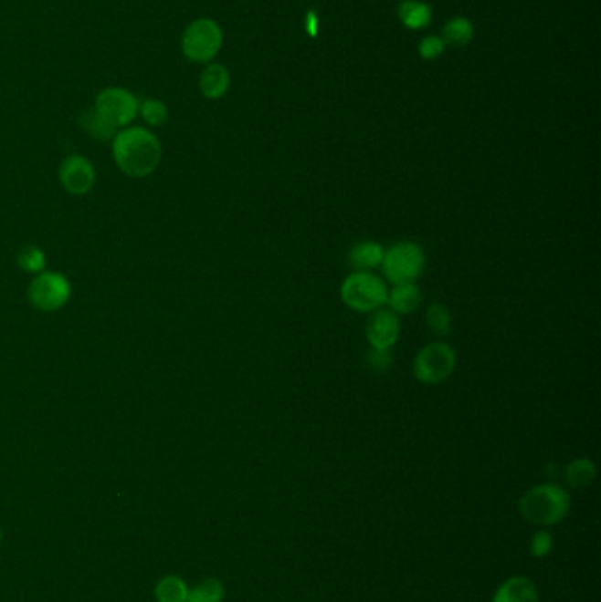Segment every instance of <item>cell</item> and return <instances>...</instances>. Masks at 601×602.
<instances>
[{"instance_id": "cell-2", "label": "cell", "mask_w": 601, "mask_h": 602, "mask_svg": "<svg viewBox=\"0 0 601 602\" xmlns=\"http://www.w3.org/2000/svg\"><path fill=\"white\" fill-rule=\"evenodd\" d=\"M570 493L555 483H543L529 488L519 502L524 520L542 527H551L563 522L570 513Z\"/></svg>"}, {"instance_id": "cell-24", "label": "cell", "mask_w": 601, "mask_h": 602, "mask_svg": "<svg viewBox=\"0 0 601 602\" xmlns=\"http://www.w3.org/2000/svg\"><path fill=\"white\" fill-rule=\"evenodd\" d=\"M394 365V354L392 349H374L369 348V351L365 352V367L373 372V374H385L392 368Z\"/></svg>"}, {"instance_id": "cell-23", "label": "cell", "mask_w": 601, "mask_h": 602, "mask_svg": "<svg viewBox=\"0 0 601 602\" xmlns=\"http://www.w3.org/2000/svg\"><path fill=\"white\" fill-rule=\"evenodd\" d=\"M18 265L20 268L26 272V274H41L47 266V254L41 251L36 245H26V249H22L18 254Z\"/></svg>"}, {"instance_id": "cell-8", "label": "cell", "mask_w": 601, "mask_h": 602, "mask_svg": "<svg viewBox=\"0 0 601 602\" xmlns=\"http://www.w3.org/2000/svg\"><path fill=\"white\" fill-rule=\"evenodd\" d=\"M111 126L127 127L140 111V100L121 87H108L100 92L94 106Z\"/></svg>"}, {"instance_id": "cell-11", "label": "cell", "mask_w": 601, "mask_h": 602, "mask_svg": "<svg viewBox=\"0 0 601 602\" xmlns=\"http://www.w3.org/2000/svg\"><path fill=\"white\" fill-rule=\"evenodd\" d=\"M422 301H424V295H422L420 287L415 282L397 284L392 289H388L386 305L397 316L415 314L420 308Z\"/></svg>"}, {"instance_id": "cell-18", "label": "cell", "mask_w": 601, "mask_h": 602, "mask_svg": "<svg viewBox=\"0 0 601 602\" xmlns=\"http://www.w3.org/2000/svg\"><path fill=\"white\" fill-rule=\"evenodd\" d=\"M596 477V467L589 458H576L564 467V481L570 488H585Z\"/></svg>"}, {"instance_id": "cell-17", "label": "cell", "mask_w": 601, "mask_h": 602, "mask_svg": "<svg viewBox=\"0 0 601 602\" xmlns=\"http://www.w3.org/2000/svg\"><path fill=\"white\" fill-rule=\"evenodd\" d=\"M79 126L83 127V130L87 134H90L92 138H96L100 141H113L115 134L119 132L117 127L111 126L96 108L81 113Z\"/></svg>"}, {"instance_id": "cell-27", "label": "cell", "mask_w": 601, "mask_h": 602, "mask_svg": "<svg viewBox=\"0 0 601 602\" xmlns=\"http://www.w3.org/2000/svg\"><path fill=\"white\" fill-rule=\"evenodd\" d=\"M305 32L311 37H316L320 34V18L316 15V11H309L305 16Z\"/></svg>"}, {"instance_id": "cell-28", "label": "cell", "mask_w": 601, "mask_h": 602, "mask_svg": "<svg viewBox=\"0 0 601 602\" xmlns=\"http://www.w3.org/2000/svg\"><path fill=\"white\" fill-rule=\"evenodd\" d=\"M2 537H4V535H2V528H0V543H2Z\"/></svg>"}, {"instance_id": "cell-13", "label": "cell", "mask_w": 601, "mask_h": 602, "mask_svg": "<svg viewBox=\"0 0 601 602\" xmlns=\"http://www.w3.org/2000/svg\"><path fill=\"white\" fill-rule=\"evenodd\" d=\"M492 602H540V594L529 577L511 576L496 590Z\"/></svg>"}, {"instance_id": "cell-26", "label": "cell", "mask_w": 601, "mask_h": 602, "mask_svg": "<svg viewBox=\"0 0 601 602\" xmlns=\"http://www.w3.org/2000/svg\"><path fill=\"white\" fill-rule=\"evenodd\" d=\"M445 48H447V47H445V43H443L441 37H438V36H428V37H426V39L420 43L418 53H420V57H422L424 60H436V58H439V57L443 55Z\"/></svg>"}, {"instance_id": "cell-10", "label": "cell", "mask_w": 601, "mask_h": 602, "mask_svg": "<svg viewBox=\"0 0 601 602\" xmlns=\"http://www.w3.org/2000/svg\"><path fill=\"white\" fill-rule=\"evenodd\" d=\"M62 187L75 196H83L92 191L96 183V170L92 162L83 155H69L58 168Z\"/></svg>"}, {"instance_id": "cell-22", "label": "cell", "mask_w": 601, "mask_h": 602, "mask_svg": "<svg viewBox=\"0 0 601 602\" xmlns=\"http://www.w3.org/2000/svg\"><path fill=\"white\" fill-rule=\"evenodd\" d=\"M138 115H142V119L152 127L164 126L170 119V109L163 100L149 99L142 100L140 102V111Z\"/></svg>"}, {"instance_id": "cell-9", "label": "cell", "mask_w": 601, "mask_h": 602, "mask_svg": "<svg viewBox=\"0 0 601 602\" xmlns=\"http://www.w3.org/2000/svg\"><path fill=\"white\" fill-rule=\"evenodd\" d=\"M401 337V319L390 308H379L369 314L365 338L374 349H392Z\"/></svg>"}, {"instance_id": "cell-25", "label": "cell", "mask_w": 601, "mask_h": 602, "mask_svg": "<svg viewBox=\"0 0 601 602\" xmlns=\"http://www.w3.org/2000/svg\"><path fill=\"white\" fill-rule=\"evenodd\" d=\"M552 548H554V539H552L551 532H547V530L536 532L529 543V552L532 553V556H536V558L547 556L552 552Z\"/></svg>"}, {"instance_id": "cell-21", "label": "cell", "mask_w": 601, "mask_h": 602, "mask_svg": "<svg viewBox=\"0 0 601 602\" xmlns=\"http://www.w3.org/2000/svg\"><path fill=\"white\" fill-rule=\"evenodd\" d=\"M225 597V585L216 577H206L195 588H189L187 602H221Z\"/></svg>"}, {"instance_id": "cell-6", "label": "cell", "mask_w": 601, "mask_h": 602, "mask_svg": "<svg viewBox=\"0 0 601 602\" xmlns=\"http://www.w3.org/2000/svg\"><path fill=\"white\" fill-rule=\"evenodd\" d=\"M457 367V354L445 342H432L422 348L413 359V376L427 386L445 382Z\"/></svg>"}, {"instance_id": "cell-7", "label": "cell", "mask_w": 601, "mask_h": 602, "mask_svg": "<svg viewBox=\"0 0 601 602\" xmlns=\"http://www.w3.org/2000/svg\"><path fill=\"white\" fill-rule=\"evenodd\" d=\"M71 293L73 289L66 276L47 270L34 276L28 285V300L43 312H55L62 308L71 298Z\"/></svg>"}, {"instance_id": "cell-4", "label": "cell", "mask_w": 601, "mask_h": 602, "mask_svg": "<svg viewBox=\"0 0 601 602\" xmlns=\"http://www.w3.org/2000/svg\"><path fill=\"white\" fill-rule=\"evenodd\" d=\"M379 268L394 285L415 282L426 270V252L415 242H397L385 251Z\"/></svg>"}, {"instance_id": "cell-1", "label": "cell", "mask_w": 601, "mask_h": 602, "mask_svg": "<svg viewBox=\"0 0 601 602\" xmlns=\"http://www.w3.org/2000/svg\"><path fill=\"white\" fill-rule=\"evenodd\" d=\"M111 147L119 170L131 178L152 175L161 162V143L143 127H124L115 134Z\"/></svg>"}, {"instance_id": "cell-16", "label": "cell", "mask_w": 601, "mask_h": 602, "mask_svg": "<svg viewBox=\"0 0 601 602\" xmlns=\"http://www.w3.org/2000/svg\"><path fill=\"white\" fill-rule=\"evenodd\" d=\"M473 36H475L473 24L464 16H455V18H451L450 22H447V26H443L441 39H443L445 47L464 48L473 41Z\"/></svg>"}, {"instance_id": "cell-3", "label": "cell", "mask_w": 601, "mask_h": 602, "mask_svg": "<svg viewBox=\"0 0 601 602\" xmlns=\"http://www.w3.org/2000/svg\"><path fill=\"white\" fill-rule=\"evenodd\" d=\"M388 285L374 272H353L341 284V300L353 312L373 314L386 305Z\"/></svg>"}, {"instance_id": "cell-20", "label": "cell", "mask_w": 601, "mask_h": 602, "mask_svg": "<svg viewBox=\"0 0 601 602\" xmlns=\"http://www.w3.org/2000/svg\"><path fill=\"white\" fill-rule=\"evenodd\" d=\"M428 329L438 337H448L453 327L450 310L443 303H432L426 312Z\"/></svg>"}, {"instance_id": "cell-15", "label": "cell", "mask_w": 601, "mask_h": 602, "mask_svg": "<svg viewBox=\"0 0 601 602\" xmlns=\"http://www.w3.org/2000/svg\"><path fill=\"white\" fill-rule=\"evenodd\" d=\"M397 16L409 30H422L432 22V7L420 0H402L397 5Z\"/></svg>"}, {"instance_id": "cell-14", "label": "cell", "mask_w": 601, "mask_h": 602, "mask_svg": "<svg viewBox=\"0 0 601 602\" xmlns=\"http://www.w3.org/2000/svg\"><path fill=\"white\" fill-rule=\"evenodd\" d=\"M201 94L206 99H221L229 90V73L221 64H206L200 75Z\"/></svg>"}, {"instance_id": "cell-12", "label": "cell", "mask_w": 601, "mask_h": 602, "mask_svg": "<svg viewBox=\"0 0 601 602\" xmlns=\"http://www.w3.org/2000/svg\"><path fill=\"white\" fill-rule=\"evenodd\" d=\"M383 255L385 249L381 247V244L373 240H364L351 247L348 263L353 272H374L381 266Z\"/></svg>"}, {"instance_id": "cell-5", "label": "cell", "mask_w": 601, "mask_h": 602, "mask_svg": "<svg viewBox=\"0 0 601 602\" xmlns=\"http://www.w3.org/2000/svg\"><path fill=\"white\" fill-rule=\"evenodd\" d=\"M223 28L212 18H198L182 34V53L196 64H210L223 48Z\"/></svg>"}, {"instance_id": "cell-19", "label": "cell", "mask_w": 601, "mask_h": 602, "mask_svg": "<svg viewBox=\"0 0 601 602\" xmlns=\"http://www.w3.org/2000/svg\"><path fill=\"white\" fill-rule=\"evenodd\" d=\"M189 586L178 576H164L155 586V599L159 602H187Z\"/></svg>"}]
</instances>
